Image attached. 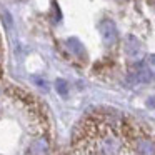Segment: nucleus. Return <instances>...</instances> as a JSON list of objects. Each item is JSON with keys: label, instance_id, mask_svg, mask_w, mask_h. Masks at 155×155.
Here are the masks:
<instances>
[{"label": "nucleus", "instance_id": "1", "mask_svg": "<svg viewBox=\"0 0 155 155\" xmlns=\"http://www.w3.org/2000/svg\"><path fill=\"white\" fill-rule=\"evenodd\" d=\"M64 155H155V128L125 114L95 112L75 127Z\"/></svg>", "mask_w": 155, "mask_h": 155}]
</instances>
